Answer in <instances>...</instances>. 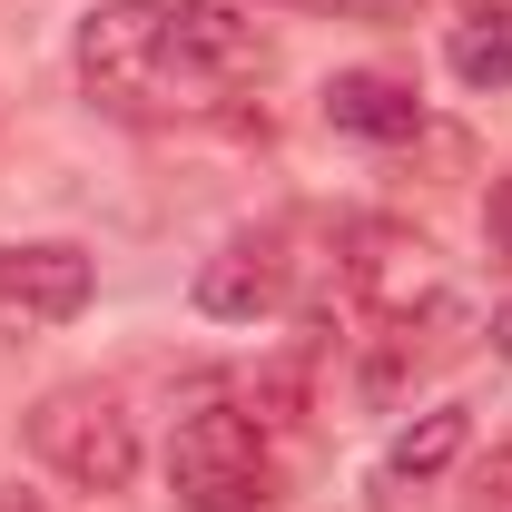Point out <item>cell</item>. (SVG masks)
I'll return each instance as SVG.
<instances>
[{
  "label": "cell",
  "instance_id": "cell-11",
  "mask_svg": "<svg viewBox=\"0 0 512 512\" xmlns=\"http://www.w3.org/2000/svg\"><path fill=\"white\" fill-rule=\"evenodd\" d=\"M0 512H50L40 493H20V483H0Z\"/></svg>",
  "mask_w": 512,
  "mask_h": 512
},
{
  "label": "cell",
  "instance_id": "cell-2",
  "mask_svg": "<svg viewBox=\"0 0 512 512\" xmlns=\"http://www.w3.org/2000/svg\"><path fill=\"white\" fill-rule=\"evenodd\" d=\"M30 453H40L60 483H79V493H128V473H138V424H128L119 394L60 384V394L30 404Z\"/></svg>",
  "mask_w": 512,
  "mask_h": 512
},
{
  "label": "cell",
  "instance_id": "cell-12",
  "mask_svg": "<svg viewBox=\"0 0 512 512\" xmlns=\"http://www.w3.org/2000/svg\"><path fill=\"white\" fill-rule=\"evenodd\" d=\"M493 345H503V355H512V306H503V316H493Z\"/></svg>",
  "mask_w": 512,
  "mask_h": 512
},
{
  "label": "cell",
  "instance_id": "cell-4",
  "mask_svg": "<svg viewBox=\"0 0 512 512\" xmlns=\"http://www.w3.org/2000/svg\"><path fill=\"white\" fill-rule=\"evenodd\" d=\"M286 276H296V256H286V227H247V237H227V247L207 256V276H197V306L227 325L266 316V306H286Z\"/></svg>",
  "mask_w": 512,
  "mask_h": 512
},
{
  "label": "cell",
  "instance_id": "cell-9",
  "mask_svg": "<svg viewBox=\"0 0 512 512\" xmlns=\"http://www.w3.org/2000/svg\"><path fill=\"white\" fill-rule=\"evenodd\" d=\"M463 512H512V453L483 463V483H473V503H463Z\"/></svg>",
  "mask_w": 512,
  "mask_h": 512
},
{
  "label": "cell",
  "instance_id": "cell-7",
  "mask_svg": "<svg viewBox=\"0 0 512 512\" xmlns=\"http://www.w3.org/2000/svg\"><path fill=\"white\" fill-rule=\"evenodd\" d=\"M463 434H473V424H463V414H424V424H404V434H394V453H384V493H404V483H434V473H444L453 453H463Z\"/></svg>",
  "mask_w": 512,
  "mask_h": 512
},
{
  "label": "cell",
  "instance_id": "cell-1",
  "mask_svg": "<svg viewBox=\"0 0 512 512\" xmlns=\"http://www.w3.org/2000/svg\"><path fill=\"white\" fill-rule=\"evenodd\" d=\"M266 69V30L227 0H99L79 20V79L119 119L217 109Z\"/></svg>",
  "mask_w": 512,
  "mask_h": 512
},
{
  "label": "cell",
  "instance_id": "cell-6",
  "mask_svg": "<svg viewBox=\"0 0 512 512\" xmlns=\"http://www.w3.org/2000/svg\"><path fill=\"white\" fill-rule=\"evenodd\" d=\"M325 119L345 128V138L394 148V138H414V128H424V109H414V89H404V79H384V69H345V79L325 89Z\"/></svg>",
  "mask_w": 512,
  "mask_h": 512
},
{
  "label": "cell",
  "instance_id": "cell-5",
  "mask_svg": "<svg viewBox=\"0 0 512 512\" xmlns=\"http://www.w3.org/2000/svg\"><path fill=\"white\" fill-rule=\"evenodd\" d=\"M89 306V256L79 247H0V316H30V325H69Z\"/></svg>",
  "mask_w": 512,
  "mask_h": 512
},
{
  "label": "cell",
  "instance_id": "cell-8",
  "mask_svg": "<svg viewBox=\"0 0 512 512\" xmlns=\"http://www.w3.org/2000/svg\"><path fill=\"white\" fill-rule=\"evenodd\" d=\"M453 79H473V89H512V20H473V30H453Z\"/></svg>",
  "mask_w": 512,
  "mask_h": 512
},
{
  "label": "cell",
  "instance_id": "cell-10",
  "mask_svg": "<svg viewBox=\"0 0 512 512\" xmlns=\"http://www.w3.org/2000/svg\"><path fill=\"white\" fill-rule=\"evenodd\" d=\"M483 227H493V256L512 266V168L493 178V197H483Z\"/></svg>",
  "mask_w": 512,
  "mask_h": 512
},
{
  "label": "cell",
  "instance_id": "cell-3",
  "mask_svg": "<svg viewBox=\"0 0 512 512\" xmlns=\"http://www.w3.org/2000/svg\"><path fill=\"white\" fill-rule=\"evenodd\" d=\"M168 493L188 512H247L266 503V444L237 404H197L168 444Z\"/></svg>",
  "mask_w": 512,
  "mask_h": 512
}]
</instances>
